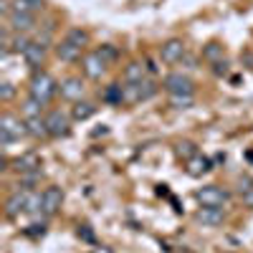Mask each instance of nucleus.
I'll return each mask as SVG.
<instances>
[{
	"mask_svg": "<svg viewBox=\"0 0 253 253\" xmlns=\"http://www.w3.org/2000/svg\"><path fill=\"white\" fill-rule=\"evenodd\" d=\"M26 124H28V137H33V139H46V137H48L46 117H33V119H26Z\"/></svg>",
	"mask_w": 253,
	"mask_h": 253,
	"instance_id": "obj_20",
	"label": "nucleus"
},
{
	"mask_svg": "<svg viewBox=\"0 0 253 253\" xmlns=\"http://www.w3.org/2000/svg\"><path fill=\"white\" fill-rule=\"evenodd\" d=\"M96 114V104H91V101H76L74 107H71V119L74 122H86V119H91Z\"/></svg>",
	"mask_w": 253,
	"mask_h": 253,
	"instance_id": "obj_19",
	"label": "nucleus"
},
{
	"mask_svg": "<svg viewBox=\"0 0 253 253\" xmlns=\"http://www.w3.org/2000/svg\"><path fill=\"white\" fill-rule=\"evenodd\" d=\"M185 170H187L190 177H203V175H208L210 170H213V162H210V157L198 152L190 162H185Z\"/></svg>",
	"mask_w": 253,
	"mask_h": 253,
	"instance_id": "obj_17",
	"label": "nucleus"
},
{
	"mask_svg": "<svg viewBox=\"0 0 253 253\" xmlns=\"http://www.w3.org/2000/svg\"><path fill=\"white\" fill-rule=\"evenodd\" d=\"M180 63H182V69H185V71H195V69H198V61L190 56V53H185V58H182Z\"/></svg>",
	"mask_w": 253,
	"mask_h": 253,
	"instance_id": "obj_33",
	"label": "nucleus"
},
{
	"mask_svg": "<svg viewBox=\"0 0 253 253\" xmlns=\"http://www.w3.org/2000/svg\"><path fill=\"white\" fill-rule=\"evenodd\" d=\"M81 46H76V43H71V41H58L56 43V56H58V61H66V63H76V61H81L84 56H81Z\"/></svg>",
	"mask_w": 253,
	"mask_h": 253,
	"instance_id": "obj_16",
	"label": "nucleus"
},
{
	"mask_svg": "<svg viewBox=\"0 0 253 253\" xmlns=\"http://www.w3.org/2000/svg\"><path fill=\"white\" fill-rule=\"evenodd\" d=\"M71 114L61 112V109H51L46 114V126H48V137L61 139V137H69L71 134Z\"/></svg>",
	"mask_w": 253,
	"mask_h": 253,
	"instance_id": "obj_4",
	"label": "nucleus"
},
{
	"mask_svg": "<svg viewBox=\"0 0 253 253\" xmlns=\"http://www.w3.org/2000/svg\"><path fill=\"white\" fill-rule=\"evenodd\" d=\"M10 5L15 13H28V15H36L43 10V0H10Z\"/></svg>",
	"mask_w": 253,
	"mask_h": 253,
	"instance_id": "obj_21",
	"label": "nucleus"
},
{
	"mask_svg": "<svg viewBox=\"0 0 253 253\" xmlns=\"http://www.w3.org/2000/svg\"><path fill=\"white\" fill-rule=\"evenodd\" d=\"M185 53H187V46L182 38H170L160 46V58L165 63H180L185 58Z\"/></svg>",
	"mask_w": 253,
	"mask_h": 253,
	"instance_id": "obj_10",
	"label": "nucleus"
},
{
	"mask_svg": "<svg viewBox=\"0 0 253 253\" xmlns=\"http://www.w3.org/2000/svg\"><path fill=\"white\" fill-rule=\"evenodd\" d=\"M223 46L218 43V41H213V43H208L205 48H203V61H208L210 66H213V63H218V61H223Z\"/></svg>",
	"mask_w": 253,
	"mask_h": 253,
	"instance_id": "obj_25",
	"label": "nucleus"
},
{
	"mask_svg": "<svg viewBox=\"0 0 253 253\" xmlns=\"http://www.w3.org/2000/svg\"><path fill=\"white\" fill-rule=\"evenodd\" d=\"M195 104V94H170V107L175 109H190Z\"/></svg>",
	"mask_w": 253,
	"mask_h": 253,
	"instance_id": "obj_27",
	"label": "nucleus"
},
{
	"mask_svg": "<svg viewBox=\"0 0 253 253\" xmlns=\"http://www.w3.org/2000/svg\"><path fill=\"white\" fill-rule=\"evenodd\" d=\"M8 28H10L13 33H31V31L36 28V15L10 10V15H8Z\"/></svg>",
	"mask_w": 253,
	"mask_h": 253,
	"instance_id": "obj_14",
	"label": "nucleus"
},
{
	"mask_svg": "<svg viewBox=\"0 0 253 253\" xmlns=\"http://www.w3.org/2000/svg\"><path fill=\"white\" fill-rule=\"evenodd\" d=\"M162 86L167 94H195V84L187 74L182 71H172L162 79Z\"/></svg>",
	"mask_w": 253,
	"mask_h": 253,
	"instance_id": "obj_6",
	"label": "nucleus"
},
{
	"mask_svg": "<svg viewBox=\"0 0 253 253\" xmlns=\"http://www.w3.org/2000/svg\"><path fill=\"white\" fill-rule=\"evenodd\" d=\"M10 167L18 172V175H26V172H38L41 170V157L38 152H23V155H18Z\"/></svg>",
	"mask_w": 253,
	"mask_h": 253,
	"instance_id": "obj_13",
	"label": "nucleus"
},
{
	"mask_svg": "<svg viewBox=\"0 0 253 253\" xmlns=\"http://www.w3.org/2000/svg\"><path fill=\"white\" fill-rule=\"evenodd\" d=\"M23 137H28L26 119H20V117L5 112L3 119H0V142H3V147H8V144H13L18 139H23Z\"/></svg>",
	"mask_w": 253,
	"mask_h": 253,
	"instance_id": "obj_2",
	"label": "nucleus"
},
{
	"mask_svg": "<svg viewBox=\"0 0 253 253\" xmlns=\"http://www.w3.org/2000/svg\"><path fill=\"white\" fill-rule=\"evenodd\" d=\"M107 69H109V63L104 61V58H101L96 51L84 53V58H81V71H84V76H86V79L99 81L104 74H107Z\"/></svg>",
	"mask_w": 253,
	"mask_h": 253,
	"instance_id": "obj_7",
	"label": "nucleus"
},
{
	"mask_svg": "<svg viewBox=\"0 0 253 253\" xmlns=\"http://www.w3.org/2000/svg\"><path fill=\"white\" fill-rule=\"evenodd\" d=\"M61 205H63V190L56 187V185L46 187L43 190V208H41V213H43L46 218H51V215H56L61 210Z\"/></svg>",
	"mask_w": 253,
	"mask_h": 253,
	"instance_id": "obj_12",
	"label": "nucleus"
},
{
	"mask_svg": "<svg viewBox=\"0 0 253 253\" xmlns=\"http://www.w3.org/2000/svg\"><path fill=\"white\" fill-rule=\"evenodd\" d=\"M58 94V81L48 71H33L28 84V96L38 99L41 104H51V99Z\"/></svg>",
	"mask_w": 253,
	"mask_h": 253,
	"instance_id": "obj_1",
	"label": "nucleus"
},
{
	"mask_svg": "<svg viewBox=\"0 0 253 253\" xmlns=\"http://www.w3.org/2000/svg\"><path fill=\"white\" fill-rule=\"evenodd\" d=\"M13 96H15V86L8 79H3V81H0V101L8 104V101H13Z\"/></svg>",
	"mask_w": 253,
	"mask_h": 253,
	"instance_id": "obj_31",
	"label": "nucleus"
},
{
	"mask_svg": "<svg viewBox=\"0 0 253 253\" xmlns=\"http://www.w3.org/2000/svg\"><path fill=\"white\" fill-rule=\"evenodd\" d=\"M20 213H28V190H15L5 200V218L15 220Z\"/></svg>",
	"mask_w": 253,
	"mask_h": 253,
	"instance_id": "obj_11",
	"label": "nucleus"
},
{
	"mask_svg": "<svg viewBox=\"0 0 253 253\" xmlns=\"http://www.w3.org/2000/svg\"><path fill=\"white\" fill-rule=\"evenodd\" d=\"M175 155H177L180 160L190 162V160L198 155V144H195V142H190V139H182V142L175 144Z\"/></svg>",
	"mask_w": 253,
	"mask_h": 253,
	"instance_id": "obj_23",
	"label": "nucleus"
},
{
	"mask_svg": "<svg viewBox=\"0 0 253 253\" xmlns=\"http://www.w3.org/2000/svg\"><path fill=\"white\" fill-rule=\"evenodd\" d=\"M96 53H99L104 61H107L109 66H112V63H117V58H119V48L112 46V43H104L101 48H96Z\"/></svg>",
	"mask_w": 253,
	"mask_h": 253,
	"instance_id": "obj_29",
	"label": "nucleus"
},
{
	"mask_svg": "<svg viewBox=\"0 0 253 253\" xmlns=\"http://www.w3.org/2000/svg\"><path fill=\"white\" fill-rule=\"evenodd\" d=\"M195 198H198L200 205H210V208H223V205L230 203V193L225 187H220V185H205V187H200L195 193Z\"/></svg>",
	"mask_w": 253,
	"mask_h": 253,
	"instance_id": "obj_5",
	"label": "nucleus"
},
{
	"mask_svg": "<svg viewBox=\"0 0 253 253\" xmlns=\"http://www.w3.org/2000/svg\"><path fill=\"white\" fill-rule=\"evenodd\" d=\"M41 180V170L38 172H26V175H20V190H33V185Z\"/></svg>",
	"mask_w": 253,
	"mask_h": 253,
	"instance_id": "obj_32",
	"label": "nucleus"
},
{
	"mask_svg": "<svg viewBox=\"0 0 253 253\" xmlns=\"http://www.w3.org/2000/svg\"><path fill=\"white\" fill-rule=\"evenodd\" d=\"M48 56V46H46V41H31V46L26 48L23 53V61H26V66L31 71H41V66H43V61Z\"/></svg>",
	"mask_w": 253,
	"mask_h": 253,
	"instance_id": "obj_9",
	"label": "nucleus"
},
{
	"mask_svg": "<svg viewBox=\"0 0 253 253\" xmlns=\"http://www.w3.org/2000/svg\"><path fill=\"white\" fill-rule=\"evenodd\" d=\"M28 46H31L28 33H13V53H20V56H23Z\"/></svg>",
	"mask_w": 253,
	"mask_h": 253,
	"instance_id": "obj_30",
	"label": "nucleus"
},
{
	"mask_svg": "<svg viewBox=\"0 0 253 253\" xmlns=\"http://www.w3.org/2000/svg\"><path fill=\"white\" fill-rule=\"evenodd\" d=\"M238 195H241L246 208H253V180L251 177H241L238 180Z\"/></svg>",
	"mask_w": 253,
	"mask_h": 253,
	"instance_id": "obj_26",
	"label": "nucleus"
},
{
	"mask_svg": "<svg viewBox=\"0 0 253 253\" xmlns=\"http://www.w3.org/2000/svg\"><path fill=\"white\" fill-rule=\"evenodd\" d=\"M157 94V84L152 79H144L139 84H124V104H137L147 101Z\"/></svg>",
	"mask_w": 253,
	"mask_h": 253,
	"instance_id": "obj_3",
	"label": "nucleus"
},
{
	"mask_svg": "<svg viewBox=\"0 0 253 253\" xmlns=\"http://www.w3.org/2000/svg\"><path fill=\"white\" fill-rule=\"evenodd\" d=\"M203 225H208V228H218L223 220H225V210L223 208H210V205H203L200 210H198V215H195Z\"/></svg>",
	"mask_w": 253,
	"mask_h": 253,
	"instance_id": "obj_15",
	"label": "nucleus"
},
{
	"mask_svg": "<svg viewBox=\"0 0 253 253\" xmlns=\"http://www.w3.org/2000/svg\"><path fill=\"white\" fill-rule=\"evenodd\" d=\"M43 107L46 104H41L38 99L28 96L23 101V107H20V112H23V119H33V117H43Z\"/></svg>",
	"mask_w": 253,
	"mask_h": 253,
	"instance_id": "obj_22",
	"label": "nucleus"
},
{
	"mask_svg": "<svg viewBox=\"0 0 253 253\" xmlns=\"http://www.w3.org/2000/svg\"><path fill=\"white\" fill-rule=\"evenodd\" d=\"M101 99L107 104H117V107H122L124 104V86L122 84H112V86H107V91L101 94Z\"/></svg>",
	"mask_w": 253,
	"mask_h": 253,
	"instance_id": "obj_24",
	"label": "nucleus"
},
{
	"mask_svg": "<svg viewBox=\"0 0 253 253\" xmlns=\"http://www.w3.org/2000/svg\"><path fill=\"white\" fill-rule=\"evenodd\" d=\"M58 94H61V99L76 104V101L84 99V94H86V84H84L81 76H69L58 84Z\"/></svg>",
	"mask_w": 253,
	"mask_h": 253,
	"instance_id": "obj_8",
	"label": "nucleus"
},
{
	"mask_svg": "<svg viewBox=\"0 0 253 253\" xmlns=\"http://www.w3.org/2000/svg\"><path fill=\"white\" fill-rule=\"evenodd\" d=\"M124 84H139L147 79V63L144 61H132L124 66V74H122Z\"/></svg>",
	"mask_w": 253,
	"mask_h": 253,
	"instance_id": "obj_18",
	"label": "nucleus"
},
{
	"mask_svg": "<svg viewBox=\"0 0 253 253\" xmlns=\"http://www.w3.org/2000/svg\"><path fill=\"white\" fill-rule=\"evenodd\" d=\"M213 74H215V76H225V74H228V61H225V58L218 61V63H213Z\"/></svg>",
	"mask_w": 253,
	"mask_h": 253,
	"instance_id": "obj_34",
	"label": "nucleus"
},
{
	"mask_svg": "<svg viewBox=\"0 0 253 253\" xmlns=\"http://www.w3.org/2000/svg\"><path fill=\"white\" fill-rule=\"evenodd\" d=\"M66 41H71V43H76V46H86L89 43V33L84 31V28H69V33H66Z\"/></svg>",
	"mask_w": 253,
	"mask_h": 253,
	"instance_id": "obj_28",
	"label": "nucleus"
}]
</instances>
